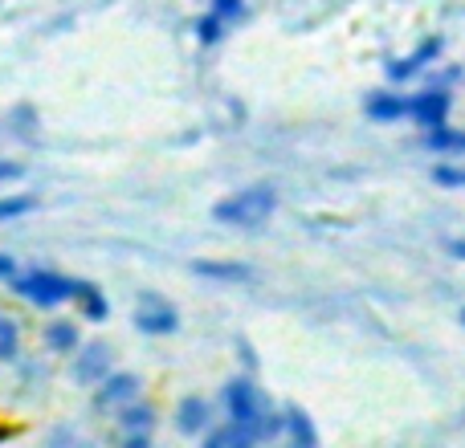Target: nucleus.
<instances>
[{"label":"nucleus","instance_id":"f257e3e1","mask_svg":"<svg viewBox=\"0 0 465 448\" xmlns=\"http://www.w3.org/2000/svg\"><path fill=\"white\" fill-rule=\"evenodd\" d=\"M225 408H229L232 424H241L253 436V444L282 436V416H273L270 400H265V395L257 392V384H249V379H232L225 387Z\"/></svg>","mask_w":465,"mask_h":448},{"label":"nucleus","instance_id":"f03ea898","mask_svg":"<svg viewBox=\"0 0 465 448\" xmlns=\"http://www.w3.org/2000/svg\"><path fill=\"white\" fill-rule=\"evenodd\" d=\"M273 209H278V192H273L270 184H253V188H241V192L213 204V220L237 224V229H253V224L270 220Z\"/></svg>","mask_w":465,"mask_h":448},{"label":"nucleus","instance_id":"7ed1b4c3","mask_svg":"<svg viewBox=\"0 0 465 448\" xmlns=\"http://www.w3.org/2000/svg\"><path fill=\"white\" fill-rule=\"evenodd\" d=\"M13 289L33 306H57V302H65V297H74V281L57 278V273H49V269L25 273V278L13 281Z\"/></svg>","mask_w":465,"mask_h":448},{"label":"nucleus","instance_id":"20e7f679","mask_svg":"<svg viewBox=\"0 0 465 448\" xmlns=\"http://www.w3.org/2000/svg\"><path fill=\"white\" fill-rule=\"evenodd\" d=\"M450 90L433 86V90H420L417 98H409V119L417 122L420 131H437L450 122Z\"/></svg>","mask_w":465,"mask_h":448},{"label":"nucleus","instance_id":"39448f33","mask_svg":"<svg viewBox=\"0 0 465 448\" xmlns=\"http://www.w3.org/2000/svg\"><path fill=\"white\" fill-rule=\"evenodd\" d=\"M106 375H111V351L103 343L78 346V355H74V379L86 387H98Z\"/></svg>","mask_w":465,"mask_h":448},{"label":"nucleus","instance_id":"423d86ee","mask_svg":"<svg viewBox=\"0 0 465 448\" xmlns=\"http://www.w3.org/2000/svg\"><path fill=\"white\" fill-rule=\"evenodd\" d=\"M135 326L143 330V335H172V330L180 326V318L168 302L143 294V302H139V310H135Z\"/></svg>","mask_w":465,"mask_h":448},{"label":"nucleus","instance_id":"0eeeda50","mask_svg":"<svg viewBox=\"0 0 465 448\" xmlns=\"http://www.w3.org/2000/svg\"><path fill=\"white\" fill-rule=\"evenodd\" d=\"M437 57H441V37H429V41H420V45L404 57V62L388 65V78H392V82H409V78H417L425 65H433Z\"/></svg>","mask_w":465,"mask_h":448},{"label":"nucleus","instance_id":"6e6552de","mask_svg":"<svg viewBox=\"0 0 465 448\" xmlns=\"http://www.w3.org/2000/svg\"><path fill=\"white\" fill-rule=\"evenodd\" d=\"M209 424H213V408H209V400H204V395H184V400L176 404V428L184 436L209 433Z\"/></svg>","mask_w":465,"mask_h":448},{"label":"nucleus","instance_id":"1a4fd4ad","mask_svg":"<svg viewBox=\"0 0 465 448\" xmlns=\"http://www.w3.org/2000/svg\"><path fill=\"white\" fill-rule=\"evenodd\" d=\"M139 395V379L135 375H106L103 384H98V392H94V404L98 408H119V404H131Z\"/></svg>","mask_w":465,"mask_h":448},{"label":"nucleus","instance_id":"9d476101","mask_svg":"<svg viewBox=\"0 0 465 448\" xmlns=\"http://www.w3.org/2000/svg\"><path fill=\"white\" fill-rule=\"evenodd\" d=\"M363 111H368L371 122H401V119H409V98L396 94V90H380V94L368 98Z\"/></svg>","mask_w":465,"mask_h":448},{"label":"nucleus","instance_id":"9b49d317","mask_svg":"<svg viewBox=\"0 0 465 448\" xmlns=\"http://www.w3.org/2000/svg\"><path fill=\"white\" fill-rule=\"evenodd\" d=\"M74 302H78L82 318H90V322H103L106 314H111V306H106L103 289L90 286V281H74Z\"/></svg>","mask_w":465,"mask_h":448},{"label":"nucleus","instance_id":"f8f14e48","mask_svg":"<svg viewBox=\"0 0 465 448\" xmlns=\"http://www.w3.org/2000/svg\"><path fill=\"white\" fill-rule=\"evenodd\" d=\"M282 433H286L298 448H314V444H319V433H314L311 416H306L302 408H290L286 416H282Z\"/></svg>","mask_w":465,"mask_h":448},{"label":"nucleus","instance_id":"ddd939ff","mask_svg":"<svg viewBox=\"0 0 465 448\" xmlns=\"http://www.w3.org/2000/svg\"><path fill=\"white\" fill-rule=\"evenodd\" d=\"M193 273L213 278V281H249L253 278V269L241 261H193Z\"/></svg>","mask_w":465,"mask_h":448},{"label":"nucleus","instance_id":"4468645a","mask_svg":"<svg viewBox=\"0 0 465 448\" xmlns=\"http://www.w3.org/2000/svg\"><path fill=\"white\" fill-rule=\"evenodd\" d=\"M45 346H49V351H57V355L78 351V346H82L78 326H74V322H65V318L49 322V326H45Z\"/></svg>","mask_w":465,"mask_h":448},{"label":"nucleus","instance_id":"2eb2a0df","mask_svg":"<svg viewBox=\"0 0 465 448\" xmlns=\"http://www.w3.org/2000/svg\"><path fill=\"white\" fill-rule=\"evenodd\" d=\"M152 424H155V412L147 404H127L119 416L123 436H152Z\"/></svg>","mask_w":465,"mask_h":448},{"label":"nucleus","instance_id":"dca6fc26","mask_svg":"<svg viewBox=\"0 0 465 448\" xmlns=\"http://www.w3.org/2000/svg\"><path fill=\"white\" fill-rule=\"evenodd\" d=\"M425 147L433 155H453V151H465V131H450V122L437 131H425Z\"/></svg>","mask_w":465,"mask_h":448},{"label":"nucleus","instance_id":"f3484780","mask_svg":"<svg viewBox=\"0 0 465 448\" xmlns=\"http://www.w3.org/2000/svg\"><path fill=\"white\" fill-rule=\"evenodd\" d=\"M204 444H209V448H249V444H253V436H249L241 424H232V420H229L225 428H213V433L204 436Z\"/></svg>","mask_w":465,"mask_h":448},{"label":"nucleus","instance_id":"a211bd4d","mask_svg":"<svg viewBox=\"0 0 465 448\" xmlns=\"http://www.w3.org/2000/svg\"><path fill=\"white\" fill-rule=\"evenodd\" d=\"M196 37H201V45H217L225 37V16H217V13L196 16Z\"/></svg>","mask_w":465,"mask_h":448},{"label":"nucleus","instance_id":"6ab92c4d","mask_svg":"<svg viewBox=\"0 0 465 448\" xmlns=\"http://www.w3.org/2000/svg\"><path fill=\"white\" fill-rule=\"evenodd\" d=\"M33 209H37V200H33V196H0V224L25 217V212H33Z\"/></svg>","mask_w":465,"mask_h":448},{"label":"nucleus","instance_id":"aec40b11","mask_svg":"<svg viewBox=\"0 0 465 448\" xmlns=\"http://www.w3.org/2000/svg\"><path fill=\"white\" fill-rule=\"evenodd\" d=\"M16 351H21V330H16L13 318L0 314V359H13Z\"/></svg>","mask_w":465,"mask_h":448},{"label":"nucleus","instance_id":"412c9836","mask_svg":"<svg viewBox=\"0 0 465 448\" xmlns=\"http://www.w3.org/2000/svg\"><path fill=\"white\" fill-rule=\"evenodd\" d=\"M433 180L441 188H465V168H453V163H441V168L433 171Z\"/></svg>","mask_w":465,"mask_h":448},{"label":"nucleus","instance_id":"4be33fe9","mask_svg":"<svg viewBox=\"0 0 465 448\" xmlns=\"http://www.w3.org/2000/svg\"><path fill=\"white\" fill-rule=\"evenodd\" d=\"M213 13L225 16V21H237V16H245V0H213Z\"/></svg>","mask_w":465,"mask_h":448},{"label":"nucleus","instance_id":"5701e85b","mask_svg":"<svg viewBox=\"0 0 465 448\" xmlns=\"http://www.w3.org/2000/svg\"><path fill=\"white\" fill-rule=\"evenodd\" d=\"M13 273H16L13 257H8V253H0V281H8V278H13Z\"/></svg>","mask_w":465,"mask_h":448},{"label":"nucleus","instance_id":"b1692460","mask_svg":"<svg viewBox=\"0 0 465 448\" xmlns=\"http://www.w3.org/2000/svg\"><path fill=\"white\" fill-rule=\"evenodd\" d=\"M123 444H127V448H147V444H152V436H123Z\"/></svg>","mask_w":465,"mask_h":448},{"label":"nucleus","instance_id":"393cba45","mask_svg":"<svg viewBox=\"0 0 465 448\" xmlns=\"http://www.w3.org/2000/svg\"><path fill=\"white\" fill-rule=\"evenodd\" d=\"M21 176V168H16V163H0V180H16Z\"/></svg>","mask_w":465,"mask_h":448},{"label":"nucleus","instance_id":"a878e982","mask_svg":"<svg viewBox=\"0 0 465 448\" xmlns=\"http://www.w3.org/2000/svg\"><path fill=\"white\" fill-rule=\"evenodd\" d=\"M450 248H453V257H461V261H465V240H453Z\"/></svg>","mask_w":465,"mask_h":448},{"label":"nucleus","instance_id":"bb28decb","mask_svg":"<svg viewBox=\"0 0 465 448\" xmlns=\"http://www.w3.org/2000/svg\"><path fill=\"white\" fill-rule=\"evenodd\" d=\"M461 326H465V306H461Z\"/></svg>","mask_w":465,"mask_h":448}]
</instances>
